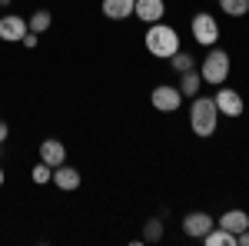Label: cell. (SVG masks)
Wrapping results in <instances>:
<instances>
[{
	"instance_id": "obj_1",
	"label": "cell",
	"mask_w": 249,
	"mask_h": 246,
	"mask_svg": "<svg viewBox=\"0 0 249 246\" xmlns=\"http://www.w3.org/2000/svg\"><path fill=\"white\" fill-rule=\"evenodd\" d=\"M143 43H146V50H150V57H160V60H170L176 50H179V34H176V27L170 23H150L146 27V34H143Z\"/></svg>"
},
{
	"instance_id": "obj_2",
	"label": "cell",
	"mask_w": 249,
	"mask_h": 246,
	"mask_svg": "<svg viewBox=\"0 0 249 246\" xmlns=\"http://www.w3.org/2000/svg\"><path fill=\"white\" fill-rule=\"evenodd\" d=\"M190 127L196 136H213L219 127V110L213 96H193L190 103Z\"/></svg>"
},
{
	"instance_id": "obj_3",
	"label": "cell",
	"mask_w": 249,
	"mask_h": 246,
	"mask_svg": "<svg viewBox=\"0 0 249 246\" xmlns=\"http://www.w3.org/2000/svg\"><path fill=\"white\" fill-rule=\"evenodd\" d=\"M199 76L210 87H223L226 76H230V54L223 47H206V57L199 63Z\"/></svg>"
},
{
	"instance_id": "obj_4",
	"label": "cell",
	"mask_w": 249,
	"mask_h": 246,
	"mask_svg": "<svg viewBox=\"0 0 249 246\" xmlns=\"http://www.w3.org/2000/svg\"><path fill=\"white\" fill-rule=\"evenodd\" d=\"M193 40L199 47H216V40H219V20L213 17V14H196L193 17Z\"/></svg>"
},
{
	"instance_id": "obj_5",
	"label": "cell",
	"mask_w": 249,
	"mask_h": 246,
	"mask_svg": "<svg viewBox=\"0 0 249 246\" xmlns=\"http://www.w3.org/2000/svg\"><path fill=\"white\" fill-rule=\"evenodd\" d=\"M150 103H153L160 114H176L183 107V94H179V87L160 83V87H153V94H150Z\"/></svg>"
},
{
	"instance_id": "obj_6",
	"label": "cell",
	"mask_w": 249,
	"mask_h": 246,
	"mask_svg": "<svg viewBox=\"0 0 249 246\" xmlns=\"http://www.w3.org/2000/svg\"><path fill=\"white\" fill-rule=\"evenodd\" d=\"M213 100H216L219 116H243V110H246V100L239 96V90H232V87H219Z\"/></svg>"
},
{
	"instance_id": "obj_7",
	"label": "cell",
	"mask_w": 249,
	"mask_h": 246,
	"mask_svg": "<svg viewBox=\"0 0 249 246\" xmlns=\"http://www.w3.org/2000/svg\"><path fill=\"white\" fill-rule=\"evenodd\" d=\"M213 227H216L213 216H210V213H203V209H193V213L183 216V233H186L190 240H203Z\"/></svg>"
},
{
	"instance_id": "obj_8",
	"label": "cell",
	"mask_w": 249,
	"mask_h": 246,
	"mask_svg": "<svg viewBox=\"0 0 249 246\" xmlns=\"http://www.w3.org/2000/svg\"><path fill=\"white\" fill-rule=\"evenodd\" d=\"M27 30L30 27H27V20L20 17V14H3L0 17V40H7V43H20Z\"/></svg>"
},
{
	"instance_id": "obj_9",
	"label": "cell",
	"mask_w": 249,
	"mask_h": 246,
	"mask_svg": "<svg viewBox=\"0 0 249 246\" xmlns=\"http://www.w3.org/2000/svg\"><path fill=\"white\" fill-rule=\"evenodd\" d=\"M163 14H166V3L163 0H136V7H133V17H140L146 27L150 23H160Z\"/></svg>"
},
{
	"instance_id": "obj_10",
	"label": "cell",
	"mask_w": 249,
	"mask_h": 246,
	"mask_svg": "<svg viewBox=\"0 0 249 246\" xmlns=\"http://www.w3.org/2000/svg\"><path fill=\"white\" fill-rule=\"evenodd\" d=\"M216 227H223L226 233H243V229H249V213L246 209H226L219 220H216Z\"/></svg>"
},
{
	"instance_id": "obj_11",
	"label": "cell",
	"mask_w": 249,
	"mask_h": 246,
	"mask_svg": "<svg viewBox=\"0 0 249 246\" xmlns=\"http://www.w3.org/2000/svg\"><path fill=\"white\" fill-rule=\"evenodd\" d=\"M53 187L63 189V193H70V189H80V170H77V167H67V163L53 167Z\"/></svg>"
},
{
	"instance_id": "obj_12",
	"label": "cell",
	"mask_w": 249,
	"mask_h": 246,
	"mask_svg": "<svg viewBox=\"0 0 249 246\" xmlns=\"http://www.w3.org/2000/svg\"><path fill=\"white\" fill-rule=\"evenodd\" d=\"M40 160H43L47 167H60V163H67V147L50 136V140L40 143Z\"/></svg>"
},
{
	"instance_id": "obj_13",
	"label": "cell",
	"mask_w": 249,
	"mask_h": 246,
	"mask_svg": "<svg viewBox=\"0 0 249 246\" xmlns=\"http://www.w3.org/2000/svg\"><path fill=\"white\" fill-rule=\"evenodd\" d=\"M100 7H103L107 20H126V17H133L136 0H103Z\"/></svg>"
},
{
	"instance_id": "obj_14",
	"label": "cell",
	"mask_w": 249,
	"mask_h": 246,
	"mask_svg": "<svg viewBox=\"0 0 249 246\" xmlns=\"http://www.w3.org/2000/svg\"><path fill=\"white\" fill-rule=\"evenodd\" d=\"M199 87H203V76H199L196 67L186 70V74H179V94H183V96H196V94H199Z\"/></svg>"
},
{
	"instance_id": "obj_15",
	"label": "cell",
	"mask_w": 249,
	"mask_h": 246,
	"mask_svg": "<svg viewBox=\"0 0 249 246\" xmlns=\"http://www.w3.org/2000/svg\"><path fill=\"white\" fill-rule=\"evenodd\" d=\"M203 243L206 246H236V236L232 233H226L223 227H213L206 236H203Z\"/></svg>"
},
{
	"instance_id": "obj_16",
	"label": "cell",
	"mask_w": 249,
	"mask_h": 246,
	"mask_svg": "<svg viewBox=\"0 0 249 246\" xmlns=\"http://www.w3.org/2000/svg\"><path fill=\"white\" fill-rule=\"evenodd\" d=\"M50 23H53V14H50V10H34V14H30V20H27V27H30L34 34L50 30Z\"/></svg>"
},
{
	"instance_id": "obj_17",
	"label": "cell",
	"mask_w": 249,
	"mask_h": 246,
	"mask_svg": "<svg viewBox=\"0 0 249 246\" xmlns=\"http://www.w3.org/2000/svg\"><path fill=\"white\" fill-rule=\"evenodd\" d=\"M219 10H223L226 17H246L249 0H219Z\"/></svg>"
},
{
	"instance_id": "obj_18",
	"label": "cell",
	"mask_w": 249,
	"mask_h": 246,
	"mask_svg": "<svg viewBox=\"0 0 249 246\" xmlns=\"http://www.w3.org/2000/svg\"><path fill=\"white\" fill-rule=\"evenodd\" d=\"M170 67L176 70V74H186V70H193V67H196V60H193L190 54H183V50H176V54L170 57Z\"/></svg>"
},
{
	"instance_id": "obj_19",
	"label": "cell",
	"mask_w": 249,
	"mask_h": 246,
	"mask_svg": "<svg viewBox=\"0 0 249 246\" xmlns=\"http://www.w3.org/2000/svg\"><path fill=\"white\" fill-rule=\"evenodd\" d=\"M30 176H34V183H37V187H43V183H50V180H53V167H47V163L40 160Z\"/></svg>"
},
{
	"instance_id": "obj_20",
	"label": "cell",
	"mask_w": 249,
	"mask_h": 246,
	"mask_svg": "<svg viewBox=\"0 0 249 246\" xmlns=\"http://www.w3.org/2000/svg\"><path fill=\"white\" fill-rule=\"evenodd\" d=\"M143 240H146V243L163 240V223H160V220H146V227H143Z\"/></svg>"
},
{
	"instance_id": "obj_21",
	"label": "cell",
	"mask_w": 249,
	"mask_h": 246,
	"mask_svg": "<svg viewBox=\"0 0 249 246\" xmlns=\"http://www.w3.org/2000/svg\"><path fill=\"white\" fill-rule=\"evenodd\" d=\"M20 43H23V47H27V50H34V47H37V43H40V34H34V30H27V34H23V40H20Z\"/></svg>"
},
{
	"instance_id": "obj_22",
	"label": "cell",
	"mask_w": 249,
	"mask_h": 246,
	"mask_svg": "<svg viewBox=\"0 0 249 246\" xmlns=\"http://www.w3.org/2000/svg\"><path fill=\"white\" fill-rule=\"evenodd\" d=\"M236 246H249V229H243V233H236Z\"/></svg>"
},
{
	"instance_id": "obj_23",
	"label": "cell",
	"mask_w": 249,
	"mask_h": 246,
	"mask_svg": "<svg viewBox=\"0 0 249 246\" xmlns=\"http://www.w3.org/2000/svg\"><path fill=\"white\" fill-rule=\"evenodd\" d=\"M7 136H10V127H7V123H3V120H0V143H3V140H7Z\"/></svg>"
},
{
	"instance_id": "obj_24",
	"label": "cell",
	"mask_w": 249,
	"mask_h": 246,
	"mask_svg": "<svg viewBox=\"0 0 249 246\" xmlns=\"http://www.w3.org/2000/svg\"><path fill=\"white\" fill-rule=\"evenodd\" d=\"M3 180H7V176H3V170H0V187H3Z\"/></svg>"
},
{
	"instance_id": "obj_25",
	"label": "cell",
	"mask_w": 249,
	"mask_h": 246,
	"mask_svg": "<svg viewBox=\"0 0 249 246\" xmlns=\"http://www.w3.org/2000/svg\"><path fill=\"white\" fill-rule=\"evenodd\" d=\"M0 150H3V143H0Z\"/></svg>"
},
{
	"instance_id": "obj_26",
	"label": "cell",
	"mask_w": 249,
	"mask_h": 246,
	"mask_svg": "<svg viewBox=\"0 0 249 246\" xmlns=\"http://www.w3.org/2000/svg\"><path fill=\"white\" fill-rule=\"evenodd\" d=\"M0 3H3V0H0Z\"/></svg>"
}]
</instances>
